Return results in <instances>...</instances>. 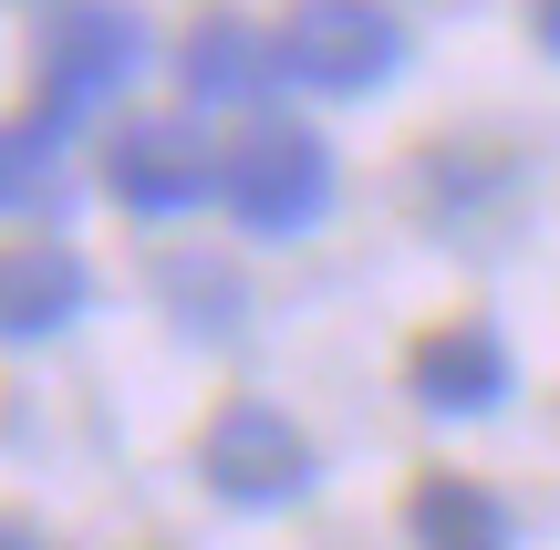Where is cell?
I'll return each mask as SVG.
<instances>
[{
    "mask_svg": "<svg viewBox=\"0 0 560 550\" xmlns=\"http://www.w3.org/2000/svg\"><path fill=\"white\" fill-rule=\"evenodd\" d=\"M529 32H540V52H560V0H529Z\"/></svg>",
    "mask_w": 560,
    "mask_h": 550,
    "instance_id": "11",
    "label": "cell"
},
{
    "mask_svg": "<svg viewBox=\"0 0 560 550\" xmlns=\"http://www.w3.org/2000/svg\"><path fill=\"white\" fill-rule=\"evenodd\" d=\"M198 468H208V489H219V499H240V510H280V499H301V489H312V436H301L280 406L240 395V406H219V416H208Z\"/></svg>",
    "mask_w": 560,
    "mask_h": 550,
    "instance_id": "4",
    "label": "cell"
},
{
    "mask_svg": "<svg viewBox=\"0 0 560 550\" xmlns=\"http://www.w3.org/2000/svg\"><path fill=\"white\" fill-rule=\"evenodd\" d=\"M405 530H416V550H509V510L478 489V478L436 468L405 489Z\"/></svg>",
    "mask_w": 560,
    "mask_h": 550,
    "instance_id": "9",
    "label": "cell"
},
{
    "mask_svg": "<svg viewBox=\"0 0 560 550\" xmlns=\"http://www.w3.org/2000/svg\"><path fill=\"white\" fill-rule=\"evenodd\" d=\"M405 385H416V406L436 416H488L509 395V353L488 323H436L416 332V353H405Z\"/></svg>",
    "mask_w": 560,
    "mask_h": 550,
    "instance_id": "6",
    "label": "cell"
},
{
    "mask_svg": "<svg viewBox=\"0 0 560 550\" xmlns=\"http://www.w3.org/2000/svg\"><path fill=\"white\" fill-rule=\"evenodd\" d=\"M52 187H62V125L32 104L0 125V208H52Z\"/></svg>",
    "mask_w": 560,
    "mask_h": 550,
    "instance_id": "10",
    "label": "cell"
},
{
    "mask_svg": "<svg viewBox=\"0 0 560 550\" xmlns=\"http://www.w3.org/2000/svg\"><path fill=\"white\" fill-rule=\"evenodd\" d=\"M104 187H115L136 219H177V208H198L208 187H219V156H208L198 125L156 115V125H125V136L104 145Z\"/></svg>",
    "mask_w": 560,
    "mask_h": 550,
    "instance_id": "5",
    "label": "cell"
},
{
    "mask_svg": "<svg viewBox=\"0 0 560 550\" xmlns=\"http://www.w3.org/2000/svg\"><path fill=\"white\" fill-rule=\"evenodd\" d=\"M219 187H229V219H240L249 239H301V229L322 219V198H332V156H322V136H301V125H260V136L219 166Z\"/></svg>",
    "mask_w": 560,
    "mask_h": 550,
    "instance_id": "3",
    "label": "cell"
},
{
    "mask_svg": "<svg viewBox=\"0 0 560 550\" xmlns=\"http://www.w3.org/2000/svg\"><path fill=\"white\" fill-rule=\"evenodd\" d=\"M145 62H156V42H145V21L125 11V0H73V11H52V32H42V115L52 125L94 115Z\"/></svg>",
    "mask_w": 560,
    "mask_h": 550,
    "instance_id": "1",
    "label": "cell"
},
{
    "mask_svg": "<svg viewBox=\"0 0 560 550\" xmlns=\"http://www.w3.org/2000/svg\"><path fill=\"white\" fill-rule=\"evenodd\" d=\"M0 550H42V540H32V530H11V519H0Z\"/></svg>",
    "mask_w": 560,
    "mask_h": 550,
    "instance_id": "12",
    "label": "cell"
},
{
    "mask_svg": "<svg viewBox=\"0 0 560 550\" xmlns=\"http://www.w3.org/2000/svg\"><path fill=\"white\" fill-rule=\"evenodd\" d=\"M395 62H405V32H395L384 0H291V21H280V73L291 83L374 94Z\"/></svg>",
    "mask_w": 560,
    "mask_h": 550,
    "instance_id": "2",
    "label": "cell"
},
{
    "mask_svg": "<svg viewBox=\"0 0 560 550\" xmlns=\"http://www.w3.org/2000/svg\"><path fill=\"white\" fill-rule=\"evenodd\" d=\"M83 302H94V281H83V260L62 239H11L0 249V343H42Z\"/></svg>",
    "mask_w": 560,
    "mask_h": 550,
    "instance_id": "7",
    "label": "cell"
},
{
    "mask_svg": "<svg viewBox=\"0 0 560 550\" xmlns=\"http://www.w3.org/2000/svg\"><path fill=\"white\" fill-rule=\"evenodd\" d=\"M177 83L198 104H260L270 83H280V52L249 32L240 11H198V21H187V42H177Z\"/></svg>",
    "mask_w": 560,
    "mask_h": 550,
    "instance_id": "8",
    "label": "cell"
}]
</instances>
